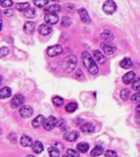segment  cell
<instances>
[{"label": "cell", "mask_w": 140, "mask_h": 157, "mask_svg": "<svg viewBox=\"0 0 140 157\" xmlns=\"http://www.w3.org/2000/svg\"><path fill=\"white\" fill-rule=\"evenodd\" d=\"M132 88L134 90L138 91L139 92L140 91V78H135L132 82Z\"/></svg>", "instance_id": "cell-30"}, {"label": "cell", "mask_w": 140, "mask_h": 157, "mask_svg": "<svg viewBox=\"0 0 140 157\" xmlns=\"http://www.w3.org/2000/svg\"><path fill=\"white\" fill-rule=\"evenodd\" d=\"M61 10V7L60 5L57 4H53L48 6L44 8V12L46 13H51V12H59Z\"/></svg>", "instance_id": "cell-20"}, {"label": "cell", "mask_w": 140, "mask_h": 157, "mask_svg": "<svg viewBox=\"0 0 140 157\" xmlns=\"http://www.w3.org/2000/svg\"><path fill=\"white\" fill-rule=\"evenodd\" d=\"M79 136H80V133L76 130H74V131H67L63 135L64 139L68 141V142H75V141L78 139Z\"/></svg>", "instance_id": "cell-8"}, {"label": "cell", "mask_w": 140, "mask_h": 157, "mask_svg": "<svg viewBox=\"0 0 140 157\" xmlns=\"http://www.w3.org/2000/svg\"><path fill=\"white\" fill-rule=\"evenodd\" d=\"M130 89H128V88H125V89H122L121 92H120V98L121 99L124 101H127L130 98Z\"/></svg>", "instance_id": "cell-28"}, {"label": "cell", "mask_w": 140, "mask_h": 157, "mask_svg": "<svg viewBox=\"0 0 140 157\" xmlns=\"http://www.w3.org/2000/svg\"><path fill=\"white\" fill-rule=\"evenodd\" d=\"M62 157H69V156H67V155H63Z\"/></svg>", "instance_id": "cell-48"}, {"label": "cell", "mask_w": 140, "mask_h": 157, "mask_svg": "<svg viewBox=\"0 0 140 157\" xmlns=\"http://www.w3.org/2000/svg\"><path fill=\"white\" fill-rule=\"evenodd\" d=\"M58 16L54 12H51V13H47L44 16V21L48 25H54L57 23L58 21Z\"/></svg>", "instance_id": "cell-9"}, {"label": "cell", "mask_w": 140, "mask_h": 157, "mask_svg": "<svg viewBox=\"0 0 140 157\" xmlns=\"http://www.w3.org/2000/svg\"><path fill=\"white\" fill-rule=\"evenodd\" d=\"M135 110H136V111H137V113H138L140 115V104H138V105L136 106V108H135Z\"/></svg>", "instance_id": "cell-44"}, {"label": "cell", "mask_w": 140, "mask_h": 157, "mask_svg": "<svg viewBox=\"0 0 140 157\" xmlns=\"http://www.w3.org/2000/svg\"><path fill=\"white\" fill-rule=\"evenodd\" d=\"M76 148L81 153H86L89 149V145L88 143H85V142H80L77 145Z\"/></svg>", "instance_id": "cell-24"}, {"label": "cell", "mask_w": 140, "mask_h": 157, "mask_svg": "<svg viewBox=\"0 0 140 157\" xmlns=\"http://www.w3.org/2000/svg\"><path fill=\"white\" fill-rule=\"evenodd\" d=\"M4 14L7 16V17H12V15L14 14V11L12 9H7L6 11H4Z\"/></svg>", "instance_id": "cell-43"}, {"label": "cell", "mask_w": 140, "mask_h": 157, "mask_svg": "<svg viewBox=\"0 0 140 157\" xmlns=\"http://www.w3.org/2000/svg\"><path fill=\"white\" fill-rule=\"evenodd\" d=\"M8 52H9L8 48H6V47H2V48H1V50H0V57L1 58L4 57L5 56H7V54H8Z\"/></svg>", "instance_id": "cell-38"}, {"label": "cell", "mask_w": 140, "mask_h": 157, "mask_svg": "<svg viewBox=\"0 0 140 157\" xmlns=\"http://www.w3.org/2000/svg\"><path fill=\"white\" fill-rule=\"evenodd\" d=\"M21 144L22 147H29L33 146V141L29 136H26V135H23L21 138Z\"/></svg>", "instance_id": "cell-15"}, {"label": "cell", "mask_w": 140, "mask_h": 157, "mask_svg": "<svg viewBox=\"0 0 140 157\" xmlns=\"http://www.w3.org/2000/svg\"><path fill=\"white\" fill-rule=\"evenodd\" d=\"M60 150L56 147H50L49 149V154L50 157H59L60 155Z\"/></svg>", "instance_id": "cell-26"}, {"label": "cell", "mask_w": 140, "mask_h": 157, "mask_svg": "<svg viewBox=\"0 0 140 157\" xmlns=\"http://www.w3.org/2000/svg\"><path fill=\"white\" fill-rule=\"evenodd\" d=\"M120 66L122 67L123 69H130L131 66H133V62L131 61V59L129 57H125L120 62Z\"/></svg>", "instance_id": "cell-23"}, {"label": "cell", "mask_w": 140, "mask_h": 157, "mask_svg": "<svg viewBox=\"0 0 140 157\" xmlns=\"http://www.w3.org/2000/svg\"><path fill=\"white\" fill-rule=\"evenodd\" d=\"M32 149L35 154H39L44 151V146H43L41 142L36 141V142H34V144L32 146Z\"/></svg>", "instance_id": "cell-21"}, {"label": "cell", "mask_w": 140, "mask_h": 157, "mask_svg": "<svg viewBox=\"0 0 140 157\" xmlns=\"http://www.w3.org/2000/svg\"><path fill=\"white\" fill-rule=\"evenodd\" d=\"M51 1H54V2H58L60 0H51Z\"/></svg>", "instance_id": "cell-47"}, {"label": "cell", "mask_w": 140, "mask_h": 157, "mask_svg": "<svg viewBox=\"0 0 140 157\" xmlns=\"http://www.w3.org/2000/svg\"><path fill=\"white\" fill-rule=\"evenodd\" d=\"M66 10L68 11V12H74V10H75V6H74L73 4H71V3H69V4L66 5Z\"/></svg>", "instance_id": "cell-42"}, {"label": "cell", "mask_w": 140, "mask_h": 157, "mask_svg": "<svg viewBox=\"0 0 140 157\" xmlns=\"http://www.w3.org/2000/svg\"><path fill=\"white\" fill-rule=\"evenodd\" d=\"M62 52V48L60 45H53L48 48L47 49V54L49 56H58Z\"/></svg>", "instance_id": "cell-7"}, {"label": "cell", "mask_w": 140, "mask_h": 157, "mask_svg": "<svg viewBox=\"0 0 140 157\" xmlns=\"http://www.w3.org/2000/svg\"><path fill=\"white\" fill-rule=\"evenodd\" d=\"M103 148L98 146V147H95L92 151H91L90 155L92 156H98V155H100L103 154Z\"/></svg>", "instance_id": "cell-27"}, {"label": "cell", "mask_w": 140, "mask_h": 157, "mask_svg": "<svg viewBox=\"0 0 140 157\" xmlns=\"http://www.w3.org/2000/svg\"><path fill=\"white\" fill-rule=\"evenodd\" d=\"M24 16L26 17L27 18H34L36 16V11H35L34 8L29 7L28 9L24 11Z\"/></svg>", "instance_id": "cell-25"}, {"label": "cell", "mask_w": 140, "mask_h": 157, "mask_svg": "<svg viewBox=\"0 0 140 157\" xmlns=\"http://www.w3.org/2000/svg\"><path fill=\"white\" fill-rule=\"evenodd\" d=\"M67 154L70 156L72 157H80V151H77L74 149H68L67 150Z\"/></svg>", "instance_id": "cell-36"}, {"label": "cell", "mask_w": 140, "mask_h": 157, "mask_svg": "<svg viewBox=\"0 0 140 157\" xmlns=\"http://www.w3.org/2000/svg\"><path fill=\"white\" fill-rule=\"evenodd\" d=\"M38 30L41 35H48L52 32V27L49 26V25L42 24L41 25H39Z\"/></svg>", "instance_id": "cell-14"}, {"label": "cell", "mask_w": 140, "mask_h": 157, "mask_svg": "<svg viewBox=\"0 0 140 157\" xmlns=\"http://www.w3.org/2000/svg\"><path fill=\"white\" fill-rule=\"evenodd\" d=\"M11 95H12V90L8 87H4L0 89V98L2 99L9 98Z\"/></svg>", "instance_id": "cell-22"}, {"label": "cell", "mask_w": 140, "mask_h": 157, "mask_svg": "<svg viewBox=\"0 0 140 157\" xmlns=\"http://www.w3.org/2000/svg\"><path fill=\"white\" fill-rule=\"evenodd\" d=\"M0 3L2 7H9L13 4L12 0H0Z\"/></svg>", "instance_id": "cell-35"}, {"label": "cell", "mask_w": 140, "mask_h": 157, "mask_svg": "<svg viewBox=\"0 0 140 157\" xmlns=\"http://www.w3.org/2000/svg\"><path fill=\"white\" fill-rule=\"evenodd\" d=\"M56 126L59 128H63L66 126V121L61 119V120H60L58 122H57V124H56Z\"/></svg>", "instance_id": "cell-41"}, {"label": "cell", "mask_w": 140, "mask_h": 157, "mask_svg": "<svg viewBox=\"0 0 140 157\" xmlns=\"http://www.w3.org/2000/svg\"><path fill=\"white\" fill-rule=\"evenodd\" d=\"M93 56L99 64H104L106 62V57L103 56V54L98 50L93 51Z\"/></svg>", "instance_id": "cell-18"}, {"label": "cell", "mask_w": 140, "mask_h": 157, "mask_svg": "<svg viewBox=\"0 0 140 157\" xmlns=\"http://www.w3.org/2000/svg\"><path fill=\"white\" fill-rule=\"evenodd\" d=\"M131 101H132L133 102H134V103L139 102L140 101V91L139 92H138L137 93L134 94V95L131 97Z\"/></svg>", "instance_id": "cell-37"}, {"label": "cell", "mask_w": 140, "mask_h": 157, "mask_svg": "<svg viewBox=\"0 0 140 157\" xmlns=\"http://www.w3.org/2000/svg\"><path fill=\"white\" fill-rule=\"evenodd\" d=\"M80 75H82V71H81V70H78V71H77V72H76V75L79 76V78H80Z\"/></svg>", "instance_id": "cell-45"}, {"label": "cell", "mask_w": 140, "mask_h": 157, "mask_svg": "<svg viewBox=\"0 0 140 157\" xmlns=\"http://www.w3.org/2000/svg\"><path fill=\"white\" fill-rule=\"evenodd\" d=\"M78 12L79 15H80V17L81 21H82L84 23H85V24H89V23H90V17L88 16V12H87V10L84 9V8H80V9H79Z\"/></svg>", "instance_id": "cell-11"}, {"label": "cell", "mask_w": 140, "mask_h": 157, "mask_svg": "<svg viewBox=\"0 0 140 157\" xmlns=\"http://www.w3.org/2000/svg\"><path fill=\"white\" fill-rule=\"evenodd\" d=\"M25 98L21 94H17L11 101V106L12 108H18L24 103Z\"/></svg>", "instance_id": "cell-6"}, {"label": "cell", "mask_w": 140, "mask_h": 157, "mask_svg": "<svg viewBox=\"0 0 140 157\" xmlns=\"http://www.w3.org/2000/svg\"><path fill=\"white\" fill-rule=\"evenodd\" d=\"M71 25V19L69 17H63L61 19V25L64 27H69Z\"/></svg>", "instance_id": "cell-33"}, {"label": "cell", "mask_w": 140, "mask_h": 157, "mask_svg": "<svg viewBox=\"0 0 140 157\" xmlns=\"http://www.w3.org/2000/svg\"><path fill=\"white\" fill-rule=\"evenodd\" d=\"M35 29V23L33 21H27L24 25V31L26 34H32Z\"/></svg>", "instance_id": "cell-17"}, {"label": "cell", "mask_w": 140, "mask_h": 157, "mask_svg": "<svg viewBox=\"0 0 140 157\" xmlns=\"http://www.w3.org/2000/svg\"><path fill=\"white\" fill-rule=\"evenodd\" d=\"M20 115L23 118H29L33 115V109L29 105H23L20 109Z\"/></svg>", "instance_id": "cell-10"}, {"label": "cell", "mask_w": 140, "mask_h": 157, "mask_svg": "<svg viewBox=\"0 0 140 157\" xmlns=\"http://www.w3.org/2000/svg\"><path fill=\"white\" fill-rule=\"evenodd\" d=\"M49 3V0H34V4L38 7H44Z\"/></svg>", "instance_id": "cell-32"}, {"label": "cell", "mask_w": 140, "mask_h": 157, "mask_svg": "<svg viewBox=\"0 0 140 157\" xmlns=\"http://www.w3.org/2000/svg\"><path fill=\"white\" fill-rule=\"evenodd\" d=\"M135 73L134 71H130V72H128L125 75L123 76L122 78V80L123 82L125 83V84H129L131 82H133V80L135 78Z\"/></svg>", "instance_id": "cell-13"}, {"label": "cell", "mask_w": 140, "mask_h": 157, "mask_svg": "<svg viewBox=\"0 0 140 157\" xmlns=\"http://www.w3.org/2000/svg\"><path fill=\"white\" fill-rule=\"evenodd\" d=\"M101 38L106 42H111L114 39V34L111 30H104V31L101 34Z\"/></svg>", "instance_id": "cell-16"}, {"label": "cell", "mask_w": 140, "mask_h": 157, "mask_svg": "<svg viewBox=\"0 0 140 157\" xmlns=\"http://www.w3.org/2000/svg\"><path fill=\"white\" fill-rule=\"evenodd\" d=\"M56 124H57V121H56V118L53 116H49L47 120H45L43 125H44V129L47 131H50L56 127Z\"/></svg>", "instance_id": "cell-5"}, {"label": "cell", "mask_w": 140, "mask_h": 157, "mask_svg": "<svg viewBox=\"0 0 140 157\" xmlns=\"http://www.w3.org/2000/svg\"><path fill=\"white\" fill-rule=\"evenodd\" d=\"M77 109V104L76 102H70L66 105V110L67 112H74Z\"/></svg>", "instance_id": "cell-29"}, {"label": "cell", "mask_w": 140, "mask_h": 157, "mask_svg": "<svg viewBox=\"0 0 140 157\" xmlns=\"http://www.w3.org/2000/svg\"><path fill=\"white\" fill-rule=\"evenodd\" d=\"M101 48L103 51V52L107 55H111L115 52L116 48L111 42H103L101 44Z\"/></svg>", "instance_id": "cell-4"}, {"label": "cell", "mask_w": 140, "mask_h": 157, "mask_svg": "<svg viewBox=\"0 0 140 157\" xmlns=\"http://www.w3.org/2000/svg\"><path fill=\"white\" fill-rule=\"evenodd\" d=\"M82 60H83V63L86 69L88 70V72L92 75H96L98 72V67L96 65L95 61L92 58V56L88 52H83L82 55H81Z\"/></svg>", "instance_id": "cell-1"}, {"label": "cell", "mask_w": 140, "mask_h": 157, "mask_svg": "<svg viewBox=\"0 0 140 157\" xmlns=\"http://www.w3.org/2000/svg\"><path fill=\"white\" fill-rule=\"evenodd\" d=\"M26 157H35V156H34L33 155H27Z\"/></svg>", "instance_id": "cell-46"}, {"label": "cell", "mask_w": 140, "mask_h": 157, "mask_svg": "<svg viewBox=\"0 0 140 157\" xmlns=\"http://www.w3.org/2000/svg\"><path fill=\"white\" fill-rule=\"evenodd\" d=\"M52 103L56 106H61V105H63L64 100L61 97H55V98L52 99Z\"/></svg>", "instance_id": "cell-34"}, {"label": "cell", "mask_w": 140, "mask_h": 157, "mask_svg": "<svg viewBox=\"0 0 140 157\" xmlns=\"http://www.w3.org/2000/svg\"><path fill=\"white\" fill-rule=\"evenodd\" d=\"M105 156L106 157H117V154L116 152H115L114 151H111V150H108L105 152Z\"/></svg>", "instance_id": "cell-39"}, {"label": "cell", "mask_w": 140, "mask_h": 157, "mask_svg": "<svg viewBox=\"0 0 140 157\" xmlns=\"http://www.w3.org/2000/svg\"><path fill=\"white\" fill-rule=\"evenodd\" d=\"M103 12H105L106 14L111 15L114 13L116 10V4L113 0H107L103 6Z\"/></svg>", "instance_id": "cell-3"}, {"label": "cell", "mask_w": 140, "mask_h": 157, "mask_svg": "<svg viewBox=\"0 0 140 157\" xmlns=\"http://www.w3.org/2000/svg\"><path fill=\"white\" fill-rule=\"evenodd\" d=\"M8 139L11 141V142L15 143V142H17V135H16V133H11V134L8 136Z\"/></svg>", "instance_id": "cell-40"}, {"label": "cell", "mask_w": 140, "mask_h": 157, "mask_svg": "<svg viewBox=\"0 0 140 157\" xmlns=\"http://www.w3.org/2000/svg\"><path fill=\"white\" fill-rule=\"evenodd\" d=\"M29 7V4L28 2H21V3H17L16 5V8L19 11H25L28 9Z\"/></svg>", "instance_id": "cell-31"}, {"label": "cell", "mask_w": 140, "mask_h": 157, "mask_svg": "<svg viewBox=\"0 0 140 157\" xmlns=\"http://www.w3.org/2000/svg\"><path fill=\"white\" fill-rule=\"evenodd\" d=\"M76 66H77V58L74 55H70V56H66L62 62V68L67 73L72 72L76 69Z\"/></svg>", "instance_id": "cell-2"}, {"label": "cell", "mask_w": 140, "mask_h": 157, "mask_svg": "<svg viewBox=\"0 0 140 157\" xmlns=\"http://www.w3.org/2000/svg\"><path fill=\"white\" fill-rule=\"evenodd\" d=\"M80 130L84 133H92L94 132L95 127L93 124L91 123H85L80 127Z\"/></svg>", "instance_id": "cell-12"}, {"label": "cell", "mask_w": 140, "mask_h": 157, "mask_svg": "<svg viewBox=\"0 0 140 157\" xmlns=\"http://www.w3.org/2000/svg\"><path fill=\"white\" fill-rule=\"evenodd\" d=\"M45 119L44 115H38L33 121H32V126L34 128H39L42 124H44Z\"/></svg>", "instance_id": "cell-19"}]
</instances>
